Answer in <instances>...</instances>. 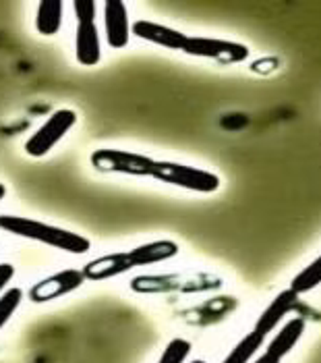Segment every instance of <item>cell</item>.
Segmentation results:
<instances>
[{"mask_svg":"<svg viewBox=\"0 0 321 363\" xmlns=\"http://www.w3.org/2000/svg\"><path fill=\"white\" fill-rule=\"evenodd\" d=\"M0 230L29 239V241H38L44 243L48 247H54L58 252L71 253V255H83L91 250V241L87 237H83L79 233L54 226V224L42 223V220H33L26 216H15V214H0Z\"/></svg>","mask_w":321,"mask_h":363,"instance_id":"1","label":"cell"},{"mask_svg":"<svg viewBox=\"0 0 321 363\" xmlns=\"http://www.w3.org/2000/svg\"><path fill=\"white\" fill-rule=\"evenodd\" d=\"M224 282L210 272H170V274H141L135 277L129 286L141 295L164 293H205L220 289Z\"/></svg>","mask_w":321,"mask_h":363,"instance_id":"2","label":"cell"},{"mask_svg":"<svg viewBox=\"0 0 321 363\" xmlns=\"http://www.w3.org/2000/svg\"><path fill=\"white\" fill-rule=\"evenodd\" d=\"M150 177L160 181V183L188 189L195 194H214L220 189V177L218 174L210 172V170L179 164V162H166V160L154 162Z\"/></svg>","mask_w":321,"mask_h":363,"instance_id":"3","label":"cell"},{"mask_svg":"<svg viewBox=\"0 0 321 363\" xmlns=\"http://www.w3.org/2000/svg\"><path fill=\"white\" fill-rule=\"evenodd\" d=\"M94 170L106 174H127V177H150L156 160L143 154H135L116 147H98L89 154Z\"/></svg>","mask_w":321,"mask_h":363,"instance_id":"4","label":"cell"},{"mask_svg":"<svg viewBox=\"0 0 321 363\" xmlns=\"http://www.w3.org/2000/svg\"><path fill=\"white\" fill-rule=\"evenodd\" d=\"M75 125H77V112L71 108L54 111L40 125V129L26 141V154L31 158H44Z\"/></svg>","mask_w":321,"mask_h":363,"instance_id":"5","label":"cell"},{"mask_svg":"<svg viewBox=\"0 0 321 363\" xmlns=\"http://www.w3.org/2000/svg\"><path fill=\"white\" fill-rule=\"evenodd\" d=\"M183 52L199 58H210L220 65H237L249 58V48L244 44L230 40H215V38H199V35H188Z\"/></svg>","mask_w":321,"mask_h":363,"instance_id":"6","label":"cell"},{"mask_svg":"<svg viewBox=\"0 0 321 363\" xmlns=\"http://www.w3.org/2000/svg\"><path fill=\"white\" fill-rule=\"evenodd\" d=\"M85 277H83V270L77 268H67V270H60V272H54L46 279L38 280L35 284L29 286L27 291V299L31 303H50L54 299H60L64 295H71L75 293L77 289L83 286Z\"/></svg>","mask_w":321,"mask_h":363,"instance_id":"7","label":"cell"},{"mask_svg":"<svg viewBox=\"0 0 321 363\" xmlns=\"http://www.w3.org/2000/svg\"><path fill=\"white\" fill-rule=\"evenodd\" d=\"M104 11V31L110 48L120 50L131 40V21L127 13V4L123 0H106L102 2Z\"/></svg>","mask_w":321,"mask_h":363,"instance_id":"8","label":"cell"},{"mask_svg":"<svg viewBox=\"0 0 321 363\" xmlns=\"http://www.w3.org/2000/svg\"><path fill=\"white\" fill-rule=\"evenodd\" d=\"M133 257L129 252H116L100 255L83 266V277L91 282H102V280L120 277L129 270H133Z\"/></svg>","mask_w":321,"mask_h":363,"instance_id":"9","label":"cell"},{"mask_svg":"<svg viewBox=\"0 0 321 363\" xmlns=\"http://www.w3.org/2000/svg\"><path fill=\"white\" fill-rule=\"evenodd\" d=\"M131 31L139 40L158 44V46L168 48V50H183L188 38L187 33H183L179 29L168 28V26H162V23H154V21H147V19L135 21Z\"/></svg>","mask_w":321,"mask_h":363,"instance_id":"10","label":"cell"},{"mask_svg":"<svg viewBox=\"0 0 321 363\" xmlns=\"http://www.w3.org/2000/svg\"><path fill=\"white\" fill-rule=\"evenodd\" d=\"M303 333H305V320H303V318L291 320V322L276 335V338L269 342L268 351H266L255 363H280L282 362V357H286V355L293 351V347L298 342V338L303 336Z\"/></svg>","mask_w":321,"mask_h":363,"instance_id":"11","label":"cell"},{"mask_svg":"<svg viewBox=\"0 0 321 363\" xmlns=\"http://www.w3.org/2000/svg\"><path fill=\"white\" fill-rule=\"evenodd\" d=\"M75 58L83 67H96L102 60L100 31L96 23H77L75 33Z\"/></svg>","mask_w":321,"mask_h":363,"instance_id":"12","label":"cell"},{"mask_svg":"<svg viewBox=\"0 0 321 363\" xmlns=\"http://www.w3.org/2000/svg\"><path fill=\"white\" fill-rule=\"evenodd\" d=\"M181 252V247L170 241V239H158V241H150L143 245H137L133 250H129L133 257L135 268H143V266H152V264H160L166 259L176 257Z\"/></svg>","mask_w":321,"mask_h":363,"instance_id":"13","label":"cell"},{"mask_svg":"<svg viewBox=\"0 0 321 363\" xmlns=\"http://www.w3.org/2000/svg\"><path fill=\"white\" fill-rule=\"evenodd\" d=\"M296 301H298V295H296L295 291H282L271 303H269L268 308L264 309V313L259 315V320H257V324H255V330L259 333V335H269L280 322H282V318L291 311V309L295 308Z\"/></svg>","mask_w":321,"mask_h":363,"instance_id":"14","label":"cell"},{"mask_svg":"<svg viewBox=\"0 0 321 363\" xmlns=\"http://www.w3.org/2000/svg\"><path fill=\"white\" fill-rule=\"evenodd\" d=\"M64 2L60 0H40L35 9V29L40 35L52 38L62 28Z\"/></svg>","mask_w":321,"mask_h":363,"instance_id":"15","label":"cell"},{"mask_svg":"<svg viewBox=\"0 0 321 363\" xmlns=\"http://www.w3.org/2000/svg\"><path fill=\"white\" fill-rule=\"evenodd\" d=\"M266 342V336L259 335L257 330L249 333V335L242 338L241 342L226 355V359L222 363H249L251 357L259 351V347Z\"/></svg>","mask_w":321,"mask_h":363,"instance_id":"16","label":"cell"},{"mask_svg":"<svg viewBox=\"0 0 321 363\" xmlns=\"http://www.w3.org/2000/svg\"><path fill=\"white\" fill-rule=\"evenodd\" d=\"M321 284V255L317 259H313L307 268H303L298 274H296L293 282H291V291H295L296 295H303V293H309L313 291L315 286Z\"/></svg>","mask_w":321,"mask_h":363,"instance_id":"17","label":"cell"},{"mask_svg":"<svg viewBox=\"0 0 321 363\" xmlns=\"http://www.w3.org/2000/svg\"><path fill=\"white\" fill-rule=\"evenodd\" d=\"M21 301H23V291L19 286H13L0 295V330L13 318V313L21 308Z\"/></svg>","mask_w":321,"mask_h":363,"instance_id":"18","label":"cell"},{"mask_svg":"<svg viewBox=\"0 0 321 363\" xmlns=\"http://www.w3.org/2000/svg\"><path fill=\"white\" fill-rule=\"evenodd\" d=\"M191 349H193L191 342L185 340V338H172L166 345L158 363H185L188 355H191Z\"/></svg>","mask_w":321,"mask_h":363,"instance_id":"19","label":"cell"},{"mask_svg":"<svg viewBox=\"0 0 321 363\" xmlns=\"http://www.w3.org/2000/svg\"><path fill=\"white\" fill-rule=\"evenodd\" d=\"M98 9H100V4L96 0H75L73 2L77 23H96Z\"/></svg>","mask_w":321,"mask_h":363,"instance_id":"20","label":"cell"},{"mask_svg":"<svg viewBox=\"0 0 321 363\" xmlns=\"http://www.w3.org/2000/svg\"><path fill=\"white\" fill-rule=\"evenodd\" d=\"M15 279V266L9 262L0 264V295L4 293V289L9 286V282Z\"/></svg>","mask_w":321,"mask_h":363,"instance_id":"21","label":"cell"},{"mask_svg":"<svg viewBox=\"0 0 321 363\" xmlns=\"http://www.w3.org/2000/svg\"><path fill=\"white\" fill-rule=\"evenodd\" d=\"M278 58H261V60H255L253 65H251V69L255 71V73H268V71H276L278 69Z\"/></svg>","mask_w":321,"mask_h":363,"instance_id":"22","label":"cell"},{"mask_svg":"<svg viewBox=\"0 0 321 363\" xmlns=\"http://www.w3.org/2000/svg\"><path fill=\"white\" fill-rule=\"evenodd\" d=\"M4 197H6V185H4V183H0V201H2Z\"/></svg>","mask_w":321,"mask_h":363,"instance_id":"23","label":"cell"},{"mask_svg":"<svg viewBox=\"0 0 321 363\" xmlns=\"http://www.w3.org/2000/svg\"><path fill=\"white\" fill-rule=\"evenodd\" d=\"M191 363H205L203 359H195V362H191Z\"/></svg>","mask_w":321,"mask_h":363,"instance_id":"24","label":"cell"}]
</instances>
